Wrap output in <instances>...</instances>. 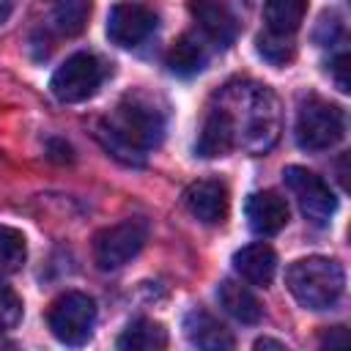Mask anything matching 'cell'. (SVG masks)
I'll use <instances>...</instances> for the list:
<instances>
[{"instance_id": "1", "label": "cell", "mask_w": 351, "mask_h": 351, "mask_svg": "<svg viewBox=\"0 0 351 351\" xmlns=\"http://www.w3.org/2000/svg\"><path fill=\"white\" fill-rule=\"evenodd\" d=\"M104 151L123 165H143L165 137V110L148 93H126L96 126Z\"/></svg>"}, {"instance_id": "2", "label": "cell", "mask_w": 351, "mask_h": 351, "mask_svg": "<svg viewBox=\"0 0 351 351\" xmlns=\"http://www.w3.org/2000/svg\"><path fill=\"white\" fill-rule=\"evenodd\" d=\"M217 104H222L230 118L236 148H244L250 154H266L277 143L282 112L280 99L269 85L252 80L228 82L217 93Z\"/></svg>"}, {"instance_id": "3", "label": "cell", "mask_w": 351, "mask_h": 351, "mask_svg": "<svg viewBox=\"0 0 351 351\" xmlns=\"http://www.w3.org/2000/svg\"><path fill=\"white\" fill-rule=\"evenodd\" d=\"M285 285L291 296L307 310H326L332 307L346 288V271L337 261L324 255H310L293 261L285 271Z\"/></svg>"}, {"instance_id": "4", "label": "cell", "mask_w": 351, "mask_h": 351, "mask_svg": "<svg viewBox=\"0 0 351 351\" xmlns=\"http://www.w3.org/2000/svg\"><path fill=\"white\" fill-rule=\"evenodd\" d=\"M293 134L304 151L335 148L346 134V112L321 96H307L299 104Z\"/></svg>"}, {"instance_id": "5", "label": "cell", "mask_w": 351, "mask_h": 351, "mask_svg": "<svg viewBox=\"0 0 351 351\" xmlns=\"http://www.w3.org/2000/svg\"><path fill=\"white\" fill-rule=\"evenodd\" d=\"M47 324L60 343L85 346L96 326V302L82 291H66L49 304Z\"/></svg>"}, {"instance_id": "6", "label": "cell", "mask_w": 351, "mask_h": 351, "mask_svg": "<svg viewBox=\"0 0 351 351\" xmlns=\"http://www.w3.org/2000/svg\"><path fill=\"white\" fill-rule=\"evenodd\" d=\"M104 74H107V69L93 52H74L58 66L49 88L58 101L77 104V101L90 99L101 88Z\"/></svg>"}, {"instance_id": "7", "label": "cell", "mask_w": 351, "mask_h": 351, "mask_svg": "<svg viewBox=\"0 0 351 351\" xmlns=\"http://www.w3.org/2000/svg\"><path fill=\"white\" fill-rule=\"evenodd\" d=\"M145 239L148 222L143 217H129L93 236V261L101 271H115L143 250Z\"/></svg>"}, {"instance_id": "8", "label": "cell", "mask_w": 351, "mask_h": 351, "mask_svg": "<svg viewBox=\"0 0 351 351\" xmlns=\"http://www.w3.org/2000/svg\"><path fill=\"white\" fill-rule=\"evenodd\" d=\"M282 181L291 189V195L296 197L299 211L304 214L307 222H313L315 228L329 225L332 214L337 211V197L332 195L329 184L318 173L299 167V165H291L282 170Z\"/></svg>"}, {"instance_id": "9", "label": "cell", "mask_w": 351, "mask_h": 351, "mask_svg": "<svg viewBox=\"0 0 351 351\" xmlns=\"http://www.w3.org/2000/svg\"><path fill=\"white\" fill-rule=\"evenodd\" d=\"M159 14L145 3H118L107 16V36L112 44L132 49L154 36Z\"/></svg>"}, {"instance_id": "10", "label": "cell", "mask_w": 351, "mask_h": 351, "mask_svg": "<svg viewBox=\"0 0 351 351\" xmlns=\"http://www.w3.org/2000/svg\"><path fill=\"white\" fill-rule=\"evenodd\" d=\"M184 206L195 219H200L206 225H222L228 217V208H230V195L222 181L203 178V181H195L186 186Z\"/></svg>"}, {"instance_id": "11", "label": "cell", "mask_w": 351, "mask_h": 351, "mask_svg": "<svg viewBox=\"0 0 351 351\" xmlns=\"http://www.w3.org/2000/svg\"><path fill=\"white\" fill-rule=\"evenodd\" d=\"M189 14L200 25V30L219 47H228L239 36V22L228 3L222 0H189Z\"/></svg>"}, {"instance_id": "12", "label": "cell", "mask_w": 351, "mask_h": 351, "mask_svg": "<svg viewBox=\"0 0 351 351\" xmlns=\"http://www.w3.org/2000/svg\"><path fill=\"white\" fill-rule=\"evenodd\" d=\"M288 200L280 192H255L247 200V219L258 236H274L288 225Z\"/></svg>"}, {"instance_id": "13", "label": "cell", "mask_w": 351, "mask_h": 351, "mask_svg": "<svg viewBox=\"0 0 351 351\" xmlns=\"http://www.w3.org/2000/svg\"><path fill=\"white\" fill-rule=\"evenodd\" d=\"M233 148H236V137H233L230 118H228L225 107L214 101L203 118V126H200V134L195 143V154L211 159V156H225Z\"/></svg>"}, {"instance_id": "14", "label": "cell", "mask_w": 351, "mask_h": 351, "mask_svg": "<svg viewBox=\"0 0 351 351\" xmlns=\"http://www.w3.org/2000/svg\"><path fill=\"white\" fill-rule=\"evenodd\" d=\"M184 335L192 346L206 348V351H228L236 346L230 329H225V324H219L211 313L195 307L186 313L184 318Z\"/></svg>"}, {"instance_id": "15", "label": "cell", "mask_w": 351, "mask_h": 351, "mask_svg": "<svg viewBox=\"0 0 351 351\" xmlns=\"http://www.w3.org/2000/svg\"><path fill=\"white\" fill-rule=\"evenodd\" d=\"M233 269L252 285H269L274 280V271H277V255L269 244L255 241V244L236 250Z\"/></svg>"}, {"instance_id": "16", "label": "cell", "mask_w": 351, "mask_h": 351, "mask_svg": "<svg viewBox=\"0 0 351 351\" xmlns=\"http://www.w3.org/2000/svg\"><path fill=\"white\" fill-rule=\"evenodd\" d=\"M217 299L228 315H233L241 324H258L263 318V304L261 299L241 282L236 280H222L217 288Z\"/></svg>"}, {"instance_id": "17", "label": "cell", "mask_w": 351, "mask_h": 351, "mask_svg": "<svg viewBox=\"0 0 351 351\" xmlns=\"http://www.w3.org/2000/svg\"><path fill=\"white\" fill-rule=\"evenodd\" d=\"M206 63H208V47L195 33H181L167 52V69L178 77H192L203 71Z\"/></svg>"}, {"instance_id": "18", "label": "cell", "mask_w": 351, "mask_h": 351, "mask_svg": "<svg viewBox=\"0 0 351 351\" xmlns=\"http://www.w3.org/2000/svg\"><path fill=\"white\" fill-rule=\"evenodd\" d=\"M310 0H266L263 3V22L269 33L280 36H293L307 14Z\"/></svg>"}, {"instance_id": "19", "label": "cell", "mask_w": 351, "mask_h": 351, "mask_svg": "<svg viewBox=\"0 0 351 351\" xmlns=\"http://www.w3.org/2000/svg\"><path fill=\"white\" fill-rule=\"evenodd\" d=\"M115 346L121 351H159L167 346V329L159 321L137 318L123 329Z\"/></svg>"}, {"instance_id": "20", "label": "cell", "mask_w": 351, "mask_h": 351, "mask_svg": "<svg viewBox=\"0 0 351 351\" xmlns=\"http://www.w3.org/2000/svg\"><path fill=\"white\" fill-rule=\"evenodd\" d=\"M88 16H90V0H58L49 14V27L58 36L71 38L85 30Z\"/></svg>"}, {"instance_id": "21", "label": "cell", "mask_w": 351, "mask_h": 351, "mask_svg": "<svg viewBox=\"0 0 351 351\" xmlns=\"http://www.w3.org/2000/svg\"><path fill=\"white\" fill-rule=\"evenodd\" d=\"M25 258H27V241L22 230L11 225H0V277L19 271Z\"/></svg>"}, {"instance_id": "22", "label": "cell", "mask_w": 351, "mask_h": 351, "mask_svg": "<svg viewBox=\"0 0 351 351\" xmlns=\"http://www.w3.org/2000/svg\"><path fill=\"white\" fill-rule=\"evenodd\" d=\"M258 52L271 66H285V63L293 60L296 44H293V36H280V33H269L266 30V33L258 36Z\"/></svg>"}, {"instance_id": "23", "label": "cell", "mask_w": 351, "mask_h": 351, "mask_svg": "<svg viewBox=\"0 0 351 351\" xmlns=\"http://www.w3.org/2000/svg\"><path fill=\"white\" fill-rule=\"evenodd\" d=\"M22 321V299L8 285H0V335L16 329Z\"/></svg>"}, {"instance_id": "24", "label": "cell", "mask_w": 351, "mask_h": 351, "mask_svg": "<svg viewBox=\"0 0 351 351\" xmlns=\"http://www.w3.org/2000/svg\"><path fill=\"white\" fill-rule=\"evenodd\" d=\"M340 36H343V19H340L335 11H326V14L321 16L318 27H315V41H318L321 47H332Z\"/></svg>"}, {"instance_id": "25", "label": "cell", "mask_w": 351, "mask_h": 351, "mask_svg": "<svg viewBox=\"0 0 351 351\" xmlns=\"http://www.w3.org/2000/svg\"><path fill=\"white\" fill-rule=\"evenodd\" d=\"M332 77H335L337 88L346 93V90H348V55H346V52H340V55L335 58V63H332Z\"/></svg>"}, {"instance_id": "26", "label": "cell", "mask_w": 351, "mask_h": 351, "mask_svg": "<svg viewBox=\"0 0 351 351\" xmlns=\"http://www.w3.org/2000/svg\"><path fill=\"white\" fill-rule=\"evenodd\" d=\"M335 332H326L321 337V346H343L346 343V326H332Z\"/></svg>"}, {"instance_id": "27", "label": "cell", "mask_w": 351, "mask_h": 351, "mask_svg": "<svg viewBox=\"0 0 351 351\" xmlns=\"http://www.w3.org/2000/svg\"><path fill=\"white\" fill-rule=\"evenodd\" d=\"M255 348H280V351H282L285 346H282L280 340H269V337H261V340H255Z\"/></svg>"}]
</instances>
